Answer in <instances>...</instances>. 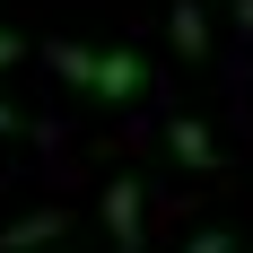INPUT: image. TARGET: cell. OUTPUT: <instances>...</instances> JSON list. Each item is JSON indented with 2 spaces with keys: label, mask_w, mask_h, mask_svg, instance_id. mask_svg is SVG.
Segmentation results:
<instances>
[{
  "label": "cell",
  "mask_w": 253,
  "mask_h": 253,
  "mask_svg": "<svg viewBox=\"0 0 253 253\" xmlns=\"http://www.w3.org/2000/svg\"><path fill=\"white\" fill-rule=\"evenodd\" d=\"M61 236H70V218H61V210H26V218H9V227H0V253H52Z\"/></svg>",
  "instance_id": "6da1fadb"
},
{
  "label": "cell",
  "mask_w": 253,
  "mask_h": 253,
  "mask_svg": "<svg viewBox=\"0 0 253 253\" xmlns=\"http://www.w3.org/2000/svg\"><path fill=\"white\" fill-rule=\"evenodd\" d=\"M140 87H149V61H140V52H96V79H87V96H140Z\"/></svg>",
  "instance_id": "7a4b0ae2"
},
{
  "label": "cell",
  "mask_w": 253,
  "mask_h": 253,
  "mask_svg": "<svg viewBox=\"0 0 253 253\" xmlns=\"http://www.w3.org/2000/svg\"><path fill=\"white\" fill-rule=\"evenodd\" d=\"M140 218H149V201H140V183H105V227H114V245L123 253H140Z\"/></svg>",
  "instance_id": "3957f363"
},
{
  "label": "cell",
  "mask_w": 253,
  "mask_h": 253,
  "mask_svg": "<svg viewBox=\"0 0 253 253\" xmlns=\"http://www.w3.org/2000/svg\"><path fill=\"white\" fill-rule=\"evenodd\" d=\"M166 44H175L183 61H201V52L218 44V35H210V9H201V0H175V9H166Z\"/></svg>",
  "instance_id": "277c9868"
},
{
  "label": "cell",
  "mask_w": 253,
  "mask_h": 253,
  "mask_svg": "<svg viewBox=\"0 0 253 253\" xmlns=\"http://www.w3.org/2000/svg\"><path fill=\"white\" fill-rule=\"evenodd\" d=\"M166 149H175L192 175H218V140H210L201 123H175V131H166Z\"/></svg>",
  "instance_id": "5b68a950"
},
{
  "label": "cell",
  "mask_w": 253,
  "mask_h": 253,
  "mask_svg": "<svg viewBox=\"0 0 253 253\" xmlns=\"http://www.w3.org/2000/svg\"><path fill=\"white\" fill-rule=\"evenodd\" d=\"M52 70L70 79V87H87V79H96V52L87 44H52Z\"/></svg>",
  "instance_id": "8992f818"
},
{
  "label": "cell",
  "mask_w": 253,
  "mask_h": 253,
  "mask_svg": "<svg viewBox=\"0 0 253 253\" xmlns=\"http://www.w3.org/2000/svg\"><path fill=\"white\" fill-rule=\"evenodd\" d=\"M183 253H236V236H227V227H201V236H192Z\"/></svg>",
  "instance_id": "52a82bcc"
},
{
  "label": "cell",
  "mask_w": 253,
  "mask_h": 253,
  "mask_svg": "<svg viewBox=\"0 0 253 253\" xmlns=\"http://www.w3.org/2000/svg\"><path fill=\"white\" fill-rule=\"evenodd\" d=\"M18 131H26V114H18L9 96H0V140H18Z\"/></svg>",
  "instance_id": "ba28073f"
},
{
  "label": "cell",
  "mask_w": 253,
  "mask_h": 253,
  "mask_svg": "<svg viewBox=\"0 0 253 253\" xmlns=\"http://www.w3.org/2000/svg\"><path fill=\"white\" fill-rule=\"evenodd\" d=\"M9 61H26V35H9V26H0V70H9Z\"/></svg>",
  "instance_id": "9c48e42d"
},
{
  "label": "cell",
  "mask_w": 253,
  "mask_h": 253,
  "mask_svg": "<svg viewBox=\"0 0 253 253\" xmlns=\"http://www.w3.org/2000/svg\"><path fill=\"white\" fill-rule=\"evenodd\" d=\"M227 18H236V26H245V35H253V0H227Z\"/></svg>",
  "instance_id": "30bf717a"
}]
</instances>
